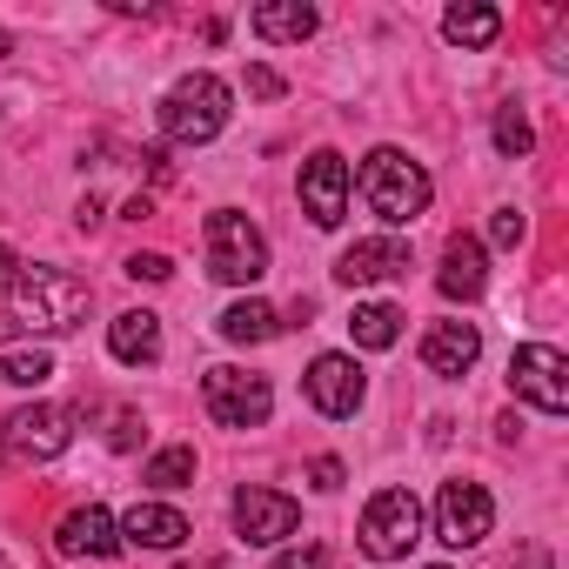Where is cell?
Returning a JSON list of instances; mask_svg holds the SVG:
<instances>
[{"label":"cell","instance_id":"obj_1","mask_svg":"<svg viewBox=\"0 0 569 569\" xmlns=\"http://www.w3.org/2000/svg\"><path fill=\"white\" fill-rule=\"evenodd\" d=\"M8 296H14V329H28V336H68V329H81L88 309H94V289H88L81 274L54 268V261L21 268Z\"/></svg>","mask_w":569,"mask_h":569},{"label":"cell","instance_id":"obj_2","mask_svg":"<svg viewBox=\"0 0 569 569\" xmlns=\"http://www.w3.org/2000/svg\"><path fill=\"white\" fill-rule=\"evenodd\" d=\"M349 188H362L369 214H382L389 228H416L429 214V201H436L429 168L416 154H402V148H369L362 154V174H349Z\"/></svg>","mask_w":569,"mask_h":569},{"label":"cell","instance_id":"obj_3","mask_svg":"<svg viewBox=\"0 0 569 569\" xmlns=\"http://www.w3.org/2000/svg\"><path fill=\"white\" fill-rule=\"evenodd\" d=\"M221 128H228V81L208 74V68L181 74V81L168 88V101H161V134H168L174 148H208Z\"/></svg>","mask_w":569,"mask_h":569},{"label":"cell","instance_id":"obj_4","mask_svg":"<svg viewBox=\"0 0 569 569\" xmlns=\"http://www.w3.org/2000/svg\"><path fill=\"white\" fill-rule=\"evenodd\" d=\"M208 274L228 289H254L268 274V234L241 214V208H214L208 214Z\"/></svg>","mask_w":569,"mask_h":569},{"label":"cell","instance_id":"obj_5","mask_svg":"<svg viewBox=\"0 0 569 569\" xmlns=\"http://www.w3.org/2000/svg\"><path fill=\"white\" fill-rule=\"evenodd\" d=\"M201 402H208V416H214L221 429H261L268 409H274V389H268V376L221 362V369L201 376Z\"/></svg>","mask_w":569,"mask_h":569},{"label":"cell","instance_id":"obj_6","mask_svg":"<svg viewBox=\"0 0 569 569\" xmlns=\"http://www.w3.org/2000/svg\"><path fill=\"white\" fill-rule=\"evenodd\" d=\"M416 536H422V502H416V489H376L369 509H362V556L396 562V556L416 549Z\"/></svg>","mask_w":569,"mask_h":569},{"label":"cell","instance_id":"obj_7","mask_svg":"<svg viewBox=\"0 0 569 569\" xmlns=\"http://www.w3.org/2000/svg\"><path fill=\"white\" fill-rule=\"evenodd\" d=\"M509 389H516L529 409L562 416V409H569V362H562V349H549V342H522V349L509 356Z\"/></svg>","mask_w":569,"mask_h":569},{"label":"cell","instance_id":"obj_8","mask_svg":"<svg viewBox=\"0 0 569 569\" xmlns=\"http://www.w3.org/2000/svg\"><path fill=\"white\" fill-rule=\"evenodd\" d=\"M0 442H8L14 456H28V462H54V456H68V442H74V409H61V402H28V409H14L8 422H0Z\"/></svg>","mask_w":569,"mask_h":569},{"label":"cell","instance_id":"obj_9","mask_svg":"<svg viewBox=\"0 0 569 569\" xmlns=\"http://www.w3.org/2000/svg\"><path fill=\"white\" fill-rule=\"evenodd\" d=\"M496 529V502H489V489L482 482H442L436 489V536L449 542V549H476L482 536Z\"/></svg>","mask_w":569,"mask_h":569},{"label":"cell","instance_id":"obj_10","mask_svg":"<svg viewBox=\"0 0 569 569\" xmlns=\"http://www.w3.org/2000/svg\"><path fill=\"white\" fill-rule=\"evenodd\" d=\"M302 396L316 402V416L342 422V416H356V409H362L369 376H362V362H356V356H316V362H309V376H302Z\"/></svg>","mask_w":569,"mask_h":569},{"label":"cell","instance_id":"obj_11","mask_svg":"<svg viewBox=\"0 0 569 569\" xmlns=\"http://www.w3.org/2000/svg\"><path fill=\"white\" fill-rule=\"evenodd\" d=\"M296 522H302V509H296V496H281V489H241V496H234V536H241L248 549L289 542Z\"/></svg>","mask_w":569,"mask_h":569},{"label":"cell","instance_id":"obj_12","mask_svg":"<svg viewBox=\"0 0 569 569\" xmlns=\"http://www.w3.org/2000/svg\"><path fill=\"white\" fill-rule=\"evenodd\" d=\"M302 214L316 228H342V214H349V161L336 148H316L302 161Z\"/></svg>","mask_w":569,"mask_h":569},{"label":"cell","instance_id":"obj_13","mask_svg":"<svg viewBox=\"0 0 569 569\" xmlns=\"http://www.w3.org/2000/svg\"><path fill=\"white\" fill-rule=\"evenodd\" d=\"M396 274H409L402 234H369V241L342 248V261H336V281H349V289H376V281H396Z\"/></svg>","mask_w":569,"mask_h":569},{"label":"cell","instance_id":"obj_14","mask_svg":"<svg viewBox=\"0 0 569 569\" xmlns=\"http://www.w3.org/2000/svg\"><path fill=\"white\" fill-rule=\"evenodd\" d=\"M54 549H61V556H74V562H81V556H88V562H101V556H114V549H121V522H114L101 502L68 509V516H61V529H54Z\"/></svg>","mask_w":569,"mask_h":569},{"label":"cell","instance_id":"obj_15","mask_svg":"<svg viewBox=\"0 0 569 569\" xmlns=\"http://www.w3.org/2000/svg\"><path fill=\"white\" fill-rule=\"evenodd\" d=\"M436 289H442L449 302H476V296L489 289V248H482L476 234H449L442 268H436Z\"/></svg>","mask_w":569,"mask_h":569},{"label":"cell","instance_id":"obj_16","mask_svg":"<svg viewBox=\"0 0 569 569\" xmlns=\"http://www.w3.org/2000/svg\"><path fill=\"white\" fill-rule=\"evenodd\" d=\"M476 356H482L476 322H429V329H422V369H429V376H469Z\"/></svg>","mask_w":569,"mask_h":569},{"label":"cell","instance_id":"obj_17","mask_svg":"<svg viewBox=\"0 0 569 569\" xmlns=\"http://www.w3.org/2000/svg\"><path fill=\"white\" fill-rule=\"evenodd\" d=\"M194 529H188V516L174 509V502H134L128 516H121V542L128 549H181Z\"/></svg>","mask_w":569,"mask_h":569},{"label":"cell","instance_id":"obj_18","mask_svg":"<svg viewBox=\"0 0 569 569\" xmlns=\"http://www.w3.org/2000/svg\"><path fill=\"white\" fill-rule=\"evenodd\" d=\"M108 356H114V362H128V369L161 362V316H148V309L114 316V322H108Z\"/></svg>","mask_w":569,"mask_h":569},{"label":"cell","instance_id":"obj_19","mask_svg":"<svg viewBox=\"0 0 569 569\" xmlns=\"http://www.w3.org/2000/svg\"><path fill=\"white\" fill-rule=\"evenodd\" d=\"M316 28H322V14L309 8V0H261L254 8V34L268 48H302Z\"/></svg>","mask_w":569,"mask_h":569},{"label":"cell","instance_id":"obj_20","mask_svg":"<svg viewBox=\"0 0 569 569\" xmlns=\"http://www.w3.org/2000/svg\"><path fill=\"white\" fill-rule=\"evenodd\" d=\"M214 329H221V342H234V349H254V342H268V336H281V316L268 309V302H228L221 316H214Z\"/></svg>","mask_w":569,"mask_h":569},{"label":"cell","instance_id":"obj_21","mask_svg":"<svg viewBox=\"0 0 569 569\" xmlns=\"http://www.w3.org/2000/svg\"><path fill=\"white\" fill-rule=\"evenodd\" d=\"M496 34H502V14L482 8V0H462V8L442 14V41H449V48H489Z\"/></svg>","mask_w":569,"mask_h":569},{"label":"cell","instance_id":"obj_22","mask_svg":"<svg viewBox=\"0 0 569 569\" xmlns=\"http://www.w3.org/2000/svg\"><path fill=\"white\" fill-rule=\"evenodd\" d=\"M402 309L396 302H356V316H349V336H356V349H396L402 342Z\"/></svg>","mask_w":569,"mask_h":569},{"label":"cell","instance_id":"obj_23","mask_svg":"<svg viewBox=\"0 0 569 569\" xmlns=\"http://www.w3.org/2000/svg\"><path fill=\"white\" fill-rule=\"evenodd\" d=\"M0 382L8 389H41V382H54V356L48 349H0Z\"/></svg>","mask_w":569,"mask_h":569},{"label":"cell","instance_id":"obj_24","mask_svg":"<svg viewBox=\"0 0 569 569\" xmlns=\"http://www.w3.org/2000/svg\"><path fill=\"white\" fill-rule=\"evenodd\" d=\"M141 482H154V489H188V482H194V449H188V442H174V449L148 456Z\"/></svg>","mask_w":569,"mask_h":569},{"label":"cell","instance_id":"obj_25","mask_svg":"<svg viewBox=\"0 0 569 569\" xmlns=\"http://www.w3.org/2000/svg\"><path fill=\"white\" fill-rule=\"evenodd\" d=\"M529 148H536V128H529L516 108H496V154H502V161H522Z\"/></svg>","mask_w":569,"mask_h":569},{"label":"cell","instance_id":"obj_26","mask_svg":"<svg viewBox=\"0 0 569 569\" xmlns=\"http://www.w3.org/2000/svg\"><path fill=\"white\" fill-rule=\"evenodd\" d=\"M522 234H529V221H522L516 208H496V214H489V241H496V248H522Z\"/></svg>","mask_w":569,"mask_h":569},{"label":"cell","instance_id":"obj_27","mask_svg":"<svg viewBox=\"0 0 569 569\" xmlns=\"http://www.w3.org/2000/svg\"><path fill=\"white\" fill-rule=\"evenodd\" d=\"M121 268H128L134 281H168V274H174V261H168V254H154V248H148V254H128Z\"/></svg>","mask_w":569,"mask_h":569},{"label":"cell","instance_id":"obj_28","mask_svg":"<svg viewBox=\"0 0 569 569\" xmlns=\"http://www.w3.org/2000/svg\"><path fill=\"white\" fill-rule=\"evenodd\" d=\"M108 422H114V429H108V449H134V436H141V416H134V409H114Z\"/></svg>","mask_w":569,"mask_h":569},{"label":"cell","instance_id":"obj_29","mask_svg":"<svg viewBox=\"0 0 569 569\" xmlns=\"http://www.w3.org/2000/svg\"><path fill=\"white\" fill-rule=\"evenodd\" d=\"M309 482H316L322 496H329V489H342V462H336V456H316V462H309Z\"/></svg>","mask_w":569,"mask_h":569},{"label":"cell","instance_id":"obj_30","mask_svg":"<svg viewBox=\"0 0 569 569\" xmlns=\"http://www.w3.org/2000/svg\"><path fill=\"white\" fill-rule=\"evenodd\" d=\"M274 569H322V549H316V542H302V549H281V556H274Z\"/></svg>","mask_w":569,"mask_h":569},{"label":"cell","instance_id":"obj_31","mask_svg":"<svg viewBox=\"0 0 569 569\" xmlns=\"http://www.w3.org/2000/svg\"><path fill=\"white\" fill-rule=\"evenodd\" d=\"M248 94H254V101H274V94H281V74H274V68H248Z\"/></svg>","mask_w":569,"mask_h":569},{"label":"cell","instance_id":"obj_32","mask_svg":"<svg viewBox=\"0 0 569 569\" xmlns=\"http://www.w3.org/2000/svg\"><path fill=\"white\" fill-rule=\"evenodd\" d=\"M14 274H21V261H14V248H8V241H0V296L14 289Z\"/></svg>","mask_w":569,"mask_h":569},{"label":"cell","instance_id":"obj_33","mask_svg":"<svg viewBox=\"0 0 569 569\" xmlns=\"http://www.w3.org/2000/svg\"><path fill=\"white\" fill-rule=\"evenodd\" d=\"M0 54H14V34H8V28H0Z\"/></svg>","mask_w":569,"mask_h":569},{"label":"cell","instance_id":"obj_34","mask_svg":"<svg viewBox=\"0 0 569 569\" xmlns=\"http://www.w3.org/2000/svg\"><path fill=\"white\" fill-rule=\"evenodd\" d=\"M436 569H449V562H436Z\"/></svg>","mask_w":569,"mask_h":569}]
</instances>
